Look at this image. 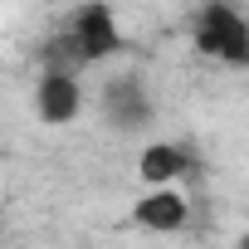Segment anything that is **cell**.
I'll use <instances>...</instances> for the list:
<instances>
[{
	"label": "cell",
	"mask_w": 249,
	"mask_h": 249,
	"mask_svg": "<svg viewBox=\"0 0 249 249\" xmlns=\"http://www.w3.org/2000/svg\"><path fill=\"white\" fill-rule=\"evenodd\" d=\"M191 44L210 64L249 69V15L225 5V0H210V5H200L191 15Z\"/></svg>",
	"instance_id": "cell-1"
},
{
	"label": "cell",
	"mask_w": 249,
	"mask_h": 249,
	"mask_svg": "<svg viewBox=\"0 0 249 249\" xmlns=\"http://www.w3.org/2000/svg\"><path fill=\"white\" fill-rule=\"evenodd\" d=\"M181 171H186V147H176V142H147L142 157H137V176H142L147 191L176 186Z\"/></svg>",
	"instance_id": "cell-6"
},
{
	"label": "cell",
	"mask_w": 249,
	"mask_h": 249,
	"mask_svg": "<svg viewBox=\"0 0 249 249\" xmlns=\"http://www.w3.org/2000/svg\"><path fill=\"white\" fill-rule=\"evenodd\" d=\"M98 107H103V122L117 132H147L157 122V98L147 93V83L137 73H117L103 83L98 93Z\"/></svg>",
	"instance_id": "cell-2"
},
{
	"label": "cell",
	"mask_w": 249,
	"mask_h": 249,
	"mask_svg": "<svg viewBox=\"0 0 249 249\" xmlns=\"http://www.w3.org/2000/svg\"><path fill=\"white\" fill-rule=\"evenodd\" d=\"M35 117L44 127H69V122H78L83 117V78L39 69V78H35Z\"/></svg>",
	"instance_id": "cell-4"
},
{
	"label": "cell",
	"mask_w": 249,
	"mask_h": 249,
	"mask_svg": "<svg viewBox=\"0 0 249 249\" xmlns=\"http://www.w3.org/2000/svg\"><path fill=\"white\" fill-rule=\"evenodd\" d=\"M64 35L83 49L88 69L103 64V59H112V54L122 49V30H117V15H112L107 5H78V10H69Z\"/></svg>",
	"instance_id": "cell-3"
},
{
	"label": "cell",
	"mask_w": 249,
	"mask_h": 249,
	"mask_svg": "<svg viewBox=\"0 0 249 249\" xmlns=\"http://www.w3.org/2000/svg\"><path fill=\"white\" fill-rule=\"evenodd\" d=\"M239 249H249V234H244V239H239Z\"/></svg>",
	"instance_id": "cell-7"
},
{
	"label": "cell",
	"mask_w": 249,
	"mask_h": 249,
	"mask_svg": "<svg viewBox=\"0 0 249 249\" xmlns=\"http://www.w3.org/2000/svg\"><path fill=\"white\" fill-rule=\"evenodd\" d=\"M186 220H191V205H186V196L176 186L142 191L137 205H132V225L147 230V234H176V230H186Z\"/></svg>",
	"instance_id": "cell-5"
}]
</instances>
